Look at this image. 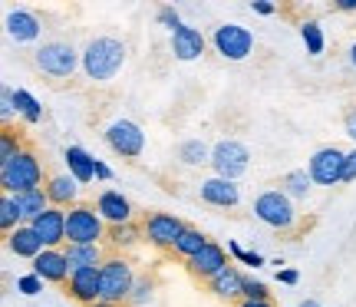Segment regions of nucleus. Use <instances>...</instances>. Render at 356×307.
Listing matches in <instances>:
<instances>
[{
  "instance_id": "1",
  "label": "nucleus",
  "mask_w": 356,
  "mask_h": 307,
  "mask_svg": "<svg viewBox=\"0 0 356 307\" xmlns=\"http://www.w3.org/2000/svg\"><path fill=\"white\" fill-rule=\"evenodd\" d=\"M126 63V43L115 37H96L83 50V73L96 83H106L113 79Z\"/></svg>"
},
{
  "instance_id": "2",
  "label": "nucleus",
  "mask_w": 356,
  "mask_h": 307,
  "mask_svg": "<svg viewBox=\"0 0 356 307\" xmlns=\"http://www.w3.org/2000/svg\"><path fill=\"white\" fill-rule=\"evenodd\" d=\"M0 182H3V189H7L10 195H24V192L40 189V182H43L40 159L24 149L17 159H10V162H3V166H0Z\"/></svg>"
},
{
  "instance_id": "3",
  "label": "nucleus",
  "mask_w": 356,
  "mask_h": 307,
  "mask_svg": "<svg viewBox=\"0 0 356 307\" xmlns=\"http://www.w3.org/2000/svg\"><path fill=\"white\" fill-rule=\"evenodd\" d=\"M254 215L264 221L267 228L277 231H291L297 225V208H293V198L284 189H267L254 198Z\"/></svg>"
},
{
  "instance_id": "4",
  "label": "nucleus",
  "mask_w": 356,
  "mask_h": 307,
  "mask_svg": "<svg viewBox=\"0 0 356 307\" xmlns=\"http://www.w3.org/2000/svg\"><path fill=\"white\" fill-rule=\"evenodd\" d=\"M106 238V221L96 205H73L66 212V244H99Z\"/></svg>"
},
{
  "instance_id": "5",
  "label": "nucleus",
  "mask_w": 356,
  "mask_h": 307,
  "mask_svg": "<svg viewBox=\"0 0 356 307\" xmlns=\"http://www.w3.org/2000/svg\"><path fill=\"white\" fill-rule=\"evenodd\" d=\"M102 301L106 304H122L132 297V288H136V274L129 268L126 258H109L102 261Z\"/></svg>"
},
{
  "instance_id": "6",
  "label": "nucleus",
  "mask_w": 356,
  "mask_h": 307,
  "mask_svg": "<svg viewBox=\"0 0 356 307\" xmlns=\"http://www.w3.org/2000/svg\"><path fill=\"white\" fill-rule=\"evenodd\" d=\"M211 166H215L218 179L238 182L244 172H248V166H251V152H248V145L238 139H221L215 149H211Z\"/></svg>"
},
{
  "instance_id": "7",
  "label": "nucleus",
  "mask_w": 356,
  "mask_h": 307,
  "mask_svg": "<svg viewBox=\"0 0 356 307\" xmlns=\"http://www.w3.org/2000/svg\"><path fill=\"white\" fill-rule=\"evenodd\" d=\"M79 63H83V56H79L70 43H60V40L43 43V47L37 50V66L47 73V77H56V79L73 77Z\"/></svg>"
},
{
  "instance_id": "8",
  "label": "nucleus",
  "mask_w": 356,
  "mask_h": 307,
  "mask_svg": "<svg viewBox=\"0 0 356 307\" xmlns=\"http://www.w3.org/2000/svg\"><path fill=\"white\" fill-rule=\"evenodd\" d=\"M215 50L225 56V60H248L251 50H254V33L241 24H221L215 30Z\"/></svg>"
},
{
  "instance_id": "9",
  "label": "nucleus",
  "mask_w": 356,
  "mask_h": 307,
  "mask_svg": "<svg viewBox=\"0 0 356 307\" xmlns=\"http://www.w3.org/2000/svg\"><path fill=\"white\" fill-rule=\"evenodd\" d=\"M106 142H109V149H113L115 155L139 159L142 149H145V132H142L132 119H115V123H109V129H106Z\"/></svg>"
},
{
  "instance_id": "10",
  "label": "nucleus",
  "mask_w": 356,
  "mask_h": 307,
  "mask_svg": "<svg viewBox=\"0 0 356 307\" xmlns=\"http://www.w3.org/2000/svg\"><path fill=\"white\" fill-rule=\"evenodd\" d=\"M343 162H346L343 149L327 145V149L314 152V159H310V179L317 185H337V182H343Z\"/></svg>"
},
{
  "instance_id": "11",
  "label": "nucleus",
  "mask_w": 356,
  "mask_h": 307,
  "mask_svg": "<svg viewBox=\"0 0 356 307\" xmlns=\"http://www.w3.org/2000/svg\"><path fill=\"white\" fill-rule=\"evenodd\" d=\"M188 228L181 218L168 215V212H155V215L145 218V238L155 244V248H175V242L181 238V231Z\"/></svg>"
},
{
  "instance_id": "12",
  "label": "nucleus",
  "mask_w": 356,
  "mask_h": 307,
  "mask_svg": "<svg viewBox=\"0 0 356 307\" xmlns=\"http://www.w3.org/2000/svg\"><path fill=\"white\" fill-rule=\"evenodd\" d=\"M70 297H76L79 304H99L102 301V274L99 268H86V271H73L70 274Z\"/></svg>"
},
{
  "instance_id": "13",
  "label": "nucleus",
  "mask_w": 356,
  "mask_h": 307,
  "mask_svg": "<svg viewBox=\"0 0 356 307\" xmlns=\"http://www.w3.org/2000/svg\"><path fill=\"white\" fill-rule=\"evenodd\" d=\"M96 212L102 215L106 225H129L132 221V205L122 192L115 189H106V192L96 195Z\"/></svg>"
},
{
  "instance_id": "14",
  "label": "nucleus",
  "mask_w": 356,
  "mask_h": 307,
  "mask_svg": "<svg viewBox=\"0 0 356 307\" xmlns=\"http://www.w3.org/2000/svg\"><path fill=\"white\" fill-rule=\"evenodd\" d=\"M33 231L40 235V242L47 248H60L66 242V208H47L43 215L33 221Z\"/></svg>"
},
{
  "instance_id": "15",
  "label": "nucleus",
  "mask_w": 356,
  "mask_h": 307,
  "mask_svg": "<svg viewBox=\"0 0 356 307\" xmlns=\"http://www.w3.org/2000/svg\"><path fill=\"white\" fill-rule=\"evenodd\" d=\"M225 268H228L225 248H221V244H215V242H208V244H204V251H198V255L188 261V271L195 274V278H204V281L218 278Z\"/></svg>"
},
{
  "instance_id": "16",
  "label": "nucleus",
  "mask_w": 356,
  "mask_h": 307,
  "mask_svg": "<svg viewBox=\"0 0 356 307\" xmlns=\"http://www.w3.org/2000/svg\"><path fill=\"white\" fill-rule=\"evenodd\" d=\"M198 192H202V202L215 205V208H234V205L241 202L238 185H234V182H228V179H218V175L204 179L202 185H198Z\"/></svg>"
},
{
  "instance_id": "17",
  "label": "nucleus",
  "mask_w": 356,
  "mask_h": 307,
  "mask_svg": "<svg viewBox=\"0 0 356 307\" xmlns=\"http://www.w3.org/2000/svg\"><path fill=\"white\" fill-rule=\"evenodd\" d=\"M33 274H37V278H43L47 284L66 281L73 271H70V265H66L63 248H47V251H43V255L33 261Z\"/></svg>"
},
{
  "instance_id": "18",
  "label": "nucleus",
  "mask_w": 356,
  "mask_h": 307,
  "mask_svg": "<svg viewBox=\"0 0 356 307\" xmlns=\"http://www.w3.org/2000/svg\"><path fill=\"white\" fill-rule=\"evenodd\" d=\"M172 53H175V60H181V63H191V60H198L204 53V33L198 30V26H181V30H175L172 33Z\"/></svg>"
},
{
  "instance_id": "19",
  "label": "nucleus",
  "mask_w": 356,
  "mask_h": 307,
  "mask_svg": "<svg viewBox=\"0 0 356 307\" xmlns=\"http://www.w3.org/2000/svg\"><path fill=\"white\" fill-rule=\"evenodd\" d=\"M7 248H10L17 258H30V261H37V258L47 251V244L40 242V235L33 231V225L13 228L10 235H7Z\"/></svg>"
},
{
  "instance_id": "20",
  "label": "nucleus",
  "mask_w": 356,
  "mask_h": 307,
  "mask_svg": "<svg viewBox=\"0 0 356 307\" xmlns=\"http://www.w3.org/2000/svg\"><path fill=\"white\" fill-rule=\"evenodd\" d=\"M63 162H66V168H70V175H73L79 185H86V182L96 179V166H99V159H92L83 145H70V149L63 152Z\"/></svg>"
},
{
  "instance_id": "21",
  "label": "nucleus",
  "mask_w": 356,
  "mask_h": 307,
  "mask_svg": "<svg viewBox=\"0 0 356 307\" xmlns=\"http://www.w3.org/2000/svg\"><path fill=\"white\" fill-rule=\"evenodd\" d=\"M47 195H50V205L53 208H73L76 205V195H79V182L66 172V175H53L47 182Z\"/></svg>"
},
{
  "instance_id": "22",
  "label": "nucleus",
  "mask_w": 356,
  "mask_h": 307,
  "mask_svg": "<svg viewBox=\"0 0 356 307\" xmlns=\"http://www.w3.org/2000/svg\"><path fill=\"white\" fill-rule=\"evenodd\" d=\"M7 33H10L17 43H30V40H37L40 37L37 13H30V10H10V13H7Z\"/></svg>"
},
{
  "instance_id": "23",
  "label": "nucleus",
  "mask_w": 356,
  "mask_h": 307,
  "mask_svg": "<svg viewBox=\"0 0 356 307\" xmlns=\"http://www.w3.org/2000/svg\"><path fill=\"white\" fill-rule=\"evenodd\" d=\"M70 271H86V268H102V251L99 244H66L63 248Z\"/></svg>"
},
{
  "instance_id": "24",
  "label": "nucleus",
  "mask_w": 356,
  "mask_h": 307,
  "mask_svg": "<svg viewBox=\"0 0 356 307\" xmlns=\"http://www.w3.org/2000/svg\"><path fill=\"white\" fill-rule=\"evenodd\" d=\"M13 202H17V208H20V218H24L26 225H33V221L50 208V195H47V189H33V192L13 195Z\"/></svg>"
},
{
  "instance_id": "25",
  "label": "nucleus",
  "mask_w": 356,
  "mask_h": 307,
  "mask_svg": "<svg viewBox=\"0 0 356 307\" xmlns=\"http://www.w3.org/2000/svg\"><path fill=\"white\" fill-rule=\"evenodd\" d=\"M244 281H248V278H241V271L228 265L218 278H211V291H215L218 297H225V301H234V297L244 301Z\"/></svg>"
},
{
  "instance_id": "26",
  "label": "nucleus",
  "mask_w": 356,
  "mask_h": 307,
  "mask_svg": "<svg viewBox=\"0 0 356 307\" xmlns=\"http://www.w3.org/2000/svg\"><path fill=\"white\" fill-rule=\"evenodd\" d=\"M204 244H208V238H204L202 231H198V228H185L172 251H175V255H181L185 261H191V258L198 255V251H204Z\"/></svg>"
},
{
  "instance_id": "27",
  "label": "nucleus",
  "mask_w": 356,
  "mask_h": 307,
  "mask_svg": "<svg viewBox=\"0 0 356 307\" xmlns=\"http://www.w3.org/2000/svg\"><path fill=\"white\" fill-rule=\"evenodd\" d=\"M13 109L24 116L26 123H40V119H43V106H40V100L26 90H13Z\"/></svg>"
},
{
  "instance_id": "28",
  "label": "nucleus",
  "mask_w": 356,
  "mask_h": 307,
  "mask_svg": "<svg viewBox=\"0 0 356 307\" xmlns=\"http://www.w3.org/2000/svg\"><path fill=\"white\" fill-rule=\"evenodd\" d=\"M178 155H181V162H185V166H204V162H211V149H208L202 139L181 142Z\"/></svg>"
},
{
  "instance_id": "29",
  "label": "nucleus",
  "mask_w": 356,
  "mask_h": 307,
  "mask_svg": "<svg viewBox=\"0 0 356 307\" xmlns=\"http://www.w3.org/2000/svg\"><path fill=\"white\" fill-rule=\"evenodd\" d=\"M310 185H314L310 172H304V168H293V172H287V179H284V192L291 195V198H307Z\"/></svg>"
},
{
  "instance_id": "30",
  "label": "nucleus",
  "mask_w": 356,
  "mask_h": 307,
  "mask_svg": "<svg viewBox=\"0 0 356 307\" xmlns=\"http://www.w3.org/2000/svg\"><path fill=\"white\" fill-rule=\"evenodd\" d=\"M300 37H304V47H307L310 56H320L323 47H327V40H323V26H320L317 20H307V24L300 26Z\"/></svg>"
},
{
  "instance_id": "31",
  "label": "nucleus",
  "mask_w": 356,
  "mask_h": 307,
  "mask_svg": "<svg viewBox=\"0 0 356 307\" xmlns=\"http://www.w3.org/2000/svg\"><path fill=\"white\" fill-rule=\"evenodd\" d=\"M20 221H24V218H20V208L13 202V195H3V198H0V228L10 235L13 228H20Z\"/></svg>"
},
{
  "instance_id": "32",
  "label": "nucleus",
  "mask_w": 356,
  "mask_h": 307,
  "mask_svg": "<svg viewBox=\"0 0 356 307\" xmlns=\"http://www.w3.org/2000/svg\"><path fill=\"white\" fill-rule=\"evenodd\" d=\"M106 238L113 244H132L136 238H139V228L129 221V225H109V231H106Z\"/></svg>"
},
{
  "instance_id": "33",
  "label": "nucleus",
  "mask_w": 356,
  "mask_h": 307,
  "mask_svg": "<svg viewBox=\"0 0 356 307\" xmlns=\"http://www.w3.org/2000/svg\"><path fill=\"white\" fill-rule=\"evenodd\" d=\"M129 301H132L136 307L149 304V301H152V281H149V278H139V281H136V288H132V297H129Z\"/></svg>"
},
{
  "instance_id": "34",
  "label": "nucleus",
  "mask_w": 356,
  "mask_h": 307,
  "mask_svg": "<svg viewBox=\"0 0 356 307\" xmlns=\"http://www.w3.org/2000/svg\"><path fill=\"white\" fill-rule=\"evenodd\" d=\"M43 278H37V274H24V278H17V291L20 294H26V297H33V294H40L43 291Z\"/></svg>"
},
{
  "instance_id": "35",
  "label": "nucleus",
  "mask_w": 356,
  "mask_h": 307,
  "mask_svg": "<svg viewBox=\"0 0 356 307\" xmlns=\"http://www.w3.org/2000/svg\"><path fill=\"white\" fill-rule=\"evenodd\" d=\"M20 152H24V149H20V142L13 139L10 132H3V139H0V166H3V162H10V159H17Z\"/></svg>"
},
{
  "instance_id": "36",
  "label": "nucleus",
  "mask_w": 356,
  "mask_h": 307,
  "mask_svg": "<svg viewBox=\"0 0 356 307\" xmlns=\"http://www.w3.org/2000/svg\"><path fill=\"white\" fill-rule=\"evenodd\" d=\"M159 24L165 26L168 33H175V30H181V17H178V10L175 7H159Z\"/></svg>"
},
{
  "instance_id": "37",
  "label": "nucleus",
  "mask_w": 356,
  "mask_h": 307,
  "mask_svg": "<svg viewBox=\"0 0 356 307\" xmlns=\"http://www.w3.org/2000/svg\"><path fill=\"white\" fill-rule=\"evenodd\" d=\"M244 301H267V284L248 278L244 281Z\"/></svg>"
},
{
  "instance_id": "38",
  "label": "nucleus",
  "mask_w": 356,
  "mask_h": 307,
  "mask_svg": "<svg viewBox=\"0 0 356 307\" xmlns=\"http://www.w3.org/2000/svg\"><path fill=\"white\" fill-rule=\"evenodd\" d=\"M356 179V149L346 152V162H343V182H353Z\"/></svg>"
},
{
  "instance_id": "39",
  "label": "nucleus",
  "mask_w": 356,
  "mask_h": 307,
  "mask_svg": "<svg viewBox=\"0 0 356 307\" xmlns=\"http://www.w3.org/2000/svg\"><path fill=\"white\" fill-rule=\"evenodd\" d=\"M277 281H280V284H297V281H300V271L280 268V271H277Z\"/></svg>"
},
{
  "instance_id": "40",
  "label": "nucleus",
  "mask_w": 356,
  "mask_h": 307,
  "mask_svg": "<svg viewBox=\"0 0 356 307\" xmlns=\"http://www.w3.org/2000/svg\"><path fill=\"white\" fill-rule=\"evenodd\" d=\"M10 113H13V90H3V106H0V116H3V119H10Z\"/></svg>"
},
{
  "instance_id": "41",
  "label": "nucleus",
  "mask_w": 356,
  "mask_h": 307,
  "mask_svg": "<svg viewBox=\"0 0 356 307\" xmlns=\"http://www.w3.org/2000/svg\"><path fill=\"white\" fill-rule=\"evenodd\" d=\"M241 265H251V268H261V265H264V258L257 255V251H244V255H241Z\"/></svg>"
},
{
  "instance_id": "42",
  "label": "nucleus",
  "mask_w": 356,
  "mask_h": 307,
  "mask_svg": "<svg viewBox=\"0 0 356 307\" xmlns=\"http://www.w3.org/2000/svg\"><path fill=\"white\" fill-rule=\"evenodd\" d=\"M251 10L261 13V17H270V13H274V3H267V0H254V3H251Z\"/></svg>"
},
{
  "instance_id": "43",
  "label": "nucleus",
  "mask_w": 356,
  "mask_h": 307,
  "mask_svg": "<svg viewBox=\"0 0 356 307\" xmlns=\"http://www.w3.org/2000/svg\"><path fill=\"white\" fill-rule=\"evenodd\" d=\"M96 179H99V182H109V179H113V168L106 166V162H99V166H96Z\"/></svg>"
},
{
  "instance_id": "44",
  "label": "nucleus",
  "mask_w": 356,
  "mask_h": 307,
  "mask_svg": "<svg viewBox=\"0 0 356 307\" xmlns=\"http://www.w3.org/2000/svg\"><path fill=\"white\" fill-rule=\"evenodd\" d=\"M346 136H350V139H356V113L346 116Z\"/></svg>"
},
{
  "instance_id": "45",
  "label": "nucleus",
  "mask_w": 356,
  "mask_h": 307,
  "mask_svg": "<svg viewBox=\"0 0 356 307\" xmlns=\"http://www.w3.org/2000/svg\"><path fill=\"white\" fill-rule=\"evenodd\" d=\"M238 307H274L270 301H241Z\"/></svg>"
},
{
  "instance_id": "46",
  "label": "nucleus",
  "mask_w": 356,
  "mask_h": 307,
  "mask_svg": "<svg viewBox=\"0 0 356 307\" xmlns=\"http://www.w3.org/2000/svg\"><path fill=\"white\" fill-rule=\"evenodd\" d=\"M228 251H231V255H234V258H238V261H241V255H244V248H241V244L228 242Z\"/></svg>"
},
{
  "instance_id": "47",
  "label": "nucleus",
  "mask_w": 356,
  "mask_h": 307,
  "mask_svg": "<svg viewBox=\"0 0 356 307\" xmlns=\"http://www.w3.org/2000/svg\"><path fill=\"white\" fill-rule=\"evenodd\" d=\"M337 7H340V10H356V0H340Z\"/></svg>"
},
{
  "instance_id": "48",
  "label": "nucleus",
  "mask_w": 356,
  "mask_h": 307,
  "mask_svg": "<svg viewBox=\"0 0 356 307\" xmlns=\"http://www.w3.org/2000/svg\"><path fill=\"white\" fill-rule=\"evenodd\" d=\"M300 307H320V304H317V301H314V297H307V301H304V304H300Z\"/></svg>"
},
{
  "instance_id": "49",
  "label": "nucleus",
  "mask_w": 356,
  "mask_h": 307,
  "mask_svg": "<svg viewBox=\"0 0 356 307\" xmlns=\"http://www.w3.org/2000/svg\"><path fill=\"white\" fill-rule=\"evenodd\" d=\"M350 63L356 66V43H353V47H350Z\"/></svg>"
},
{
  "instance_id": "50",
  "label": "nucleus",
  "mask_w": 356,
  "mask_h": 307,
  "mask_svg": "<svg viewBox=\"0 0 356 307\" xmlns=\"http://www.w3.org/2000/svg\"><path fill=\"white\" fill-rule=\"evenodd\" d=\"M92 307H115V304H106V301H99V304H92Z\"/></svg>"
}]
</instances>
